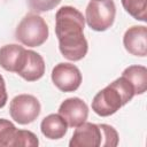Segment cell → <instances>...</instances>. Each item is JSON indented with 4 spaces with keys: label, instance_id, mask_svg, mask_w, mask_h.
<instances>
[{
    "label": "cell",
    "instance_id": "obj_12",
    "mask_svg": "<svg viewBox=\"0 0 147 147\" xmlns=\"http://www.w3.org/2000/svg\"><path fill=\"white\" fill-rule=\"evenodd\" d=\"M41 133L51 140H57L65 136L68 124L60 114H49L40 123Z\"/></svg>",
    "mask_w": 147,
    "mask_h": 147
},
{
    "label": "cell",
    "instance_id": "obj_6",
    "mask_svg": "<svg viewBox=\"0 0 147 147\" xmlns=\"http://www.w3.org/2000/svg\"><path fill=\"white\" fill-rule=\"evenodd\" d=\"M52 80L62 92H75L82 84L80 70L72 63H57L52 70Z\"/></svg>",
    "mask_w": 147,
    "mask_h": 147
},
{
    "label": "cell",
    "instance_id": "obj_8",
    "mask_svg": "<svg viewBox=\"0 0 147 147\" xmlns=\"http://www.w3.org/2000/svg\"><path fill=\"white\" fill-rule=\"evenodd\" d=\"M59 114L64 118L68 126L77 127L86 122L88 107L80 98H68L59 107Z\"/></svg>",
    "mask_w": 147,
    "mask_h": 147
},
{
    "label": "cell",
    "instance_id": "obj_5",
    "mask_svg": "<svg viewBox=\"0 0 147 147\" xmlns=\"http://www.w3.org/2000/svg\"><path fill=\"white\" fill-rule=\"evenodd\" d=\"M41 106L39 100L31 94H18L9 105L10 117L21 125L30 124L40 115Z\"/></svg>",
    "mask_w": 147,
    "mask_h": 147
},
{
    "label": "cell",
    "instance_id": "obj_13",
    "mask_svg": "<svg viewBox=\"0 0 147 147\" xmlns=\"http://www.w3.org/2000/svg\"><path fill=\"white\" fill-rule=\"evenodd\" d=\"M123 77H125L133 86L134 94H144L147 90V69L144 65H130L124 69Z\"/></svg>",
    "mask_w": 147,
    "mask_h": 147
},
{
    "label": "cell",
    "instance_id": "obj_15",
    "mask_svg": "<svg viewBox=\"0 0 147 147\" xmlns=\"http://www.w3.org/2000/svg\"><path fill=\"white\" fill-rule=\"evenodd\" d=\"M17 127L8 119L0 118V146L13 147Z\"/></svg>",
    "mask_w": 147,
    "mask_h": 147
},
{
    "label": "cell",
    "instance_id": "obj_11",
    "mask_svg": "<svg viewBox=\"0 0 147 147\" xmlns=\"http://www.w3.org/2000/svg\"><path fill=\"white\" fill-rule=\"evenodd\" d=\"M45 74V61L42 56L31 49H28L26 59L21 68V70L17 72L18 76H21L26 82H36L40 79Z\"/></svg>",
    "mask_w": 147,
    "mask_h": 147
},
{
    "label": "cell",
    "instance_id": "obj_9",
    "mask_svg": "<svg viewBox=\"0 0 147 147\" xmlns=\"http://www.w3.org/2000/svg\"><path fill=\"white\" fill-rule=\"evenodd\" d=\"M123 45L130 54L145 57L147 55V28L145 25L129 28L123 36Z\"/></svg>",
    "mask_w": 147,
    "mask_h": 147
},
{
    "label": "cell",
    "instance_id": "obj_7",
    "mask_svg": "<svg viewBox=\"0 0 147 147\" xmlns=\"http://www.w3.org/2000/svg\"><path fill=\"white\" fill-rule=\"evenodd\" d=\"M102 130L100 124L84 122L75 130L69 141L70 147H101Z\"/></svg>",
    "mask_w": 147,
    "mask_h": 147
},
{
    "label": "cell",
    "instance_id": "obj_10",
    "mask_svg": "<svg viewBox=\"0 0 147 147\" xmlns=\"http://www.w3.org/2000/svg\"><path fill=\"white\" fill-rule=\"evenodd\" d=\"M28 49L16 44L5 45L0 48V65L9 72H18L26 59Z\"/></svg>",
    "mask_w": 147,
    "mask_h": 147
},
{
    "label": "cell",
    "instance_id": "obj_14",
    "mask_svg": "<svg viewBox=\"0 0 147 147\" xmlns=\"http://www.w3.org/2000/svg\"><path fill=\"white\" fill-rule=\"evenodd\" d=\"M122 6L133 18L146 22L147 21V0H121Z\"/></svg>",
    "mask_w": 147,
    "mask_h": 147
},
{
    "label": "cell",
    "instance_id": "obj_18",
    "mask_svg": "<svg viewBox=\"0 0 147 147\" xmlns=\"http://www.w3.org/2000/svg\"><path fill=\"white\" fill-rule=\"evenodd\" d=\"M60 2L61 0H28L30 8L37 13L49 11L54 9Z\"/></svg>",
    "mask_w": 147,
    "mask_h": 147
},
{
    "label": "cell",
    "instance_id": "obj_1",
    "mask_svg": "<svg viewBox=\"0 0 147 147\" xmlns=\"http://www.w3.org/2000/svg\"><path fill=\"white\" fill-rule=\"evenodd\" d=\"M85 17L71 6L61 7L55 15V34L61 54L69 61H79L87 54L88 44L84 37Z\"/></svg>",
    "mask_w": 147,
    "mask_h": 147
},
{
    "label": "cell",
    "instance_id": "obj_3",
    "mask_svg": "<svg viewBox=\"0 0 147 147\" xmlns=\"http://www.w3.org/2000/svg\"><path fill=\"white\" fill-rule=\"evenodd\" d=\"M49 30L45 20L38 14H28L18 23L15 38L28 47L41 46L48 39Z\"/></svg>",
    "mask_w": 147,
    "mask_h": 147
},
{
    "label": "cell",
    "instance_id": "obj_19",
    "mask_svg": "<svg viewBox=\"0 0 147 147\" xmlns=\"http://www.w3.org/2000/svg\"><path fill=\"white\" fill-rule=\"evenodd\" d=\"M8 100V94L6 91V83L3 77L0 75V108H3L7 103Z\"/></svg>",
    "mask_w": 147,
    "mask_h": 147
},
{
    "label": "cell",
    "instance_id": "obj_4",
    "mask_svg": "<svg viewBox=\"0 0 147 147\" xmlns=\"http://www.w3.org/2000/svg\"><path fill=\"white\" fill-rule=\"evenodd\" d=\"M116 7L113 0H91L85 10L87 25L94 31H106L115 21Z\"/></svg>",
    "mask_w": 147,
    "mask_h": 147
},
{
    "label": "cell",
    "instance_id": "obj_2",
    "mask_svg": "<svg viewBox=\"0 0 147 147\" xmlns=\"http://www.w3.org/2000/svg\"><path fill=\"white\" fill-rule=\"evenodd\" d=\"M134 95L131 83L121 76L94 95L92 110L101 117H108L131 101Z\"/></svg>",
    "mask_w": 147,
    "mask_h": 147
},
{
    "label": "cell",
    "instance_id": "obj_17",
    "mask_svg": "<svg viewBox=\"0 0 147 147\" xmlns=\"http://www.w3.org/2000/svg\"><path fill=\"white\" fill-rule=\"evenodd\" d=\"M102 130V145L101 147H116L119 141L117 131L108 124H100Z\"/></svg>",
    "mask_w": 147,
    "mask_h": 147
},
{
    "label": "cell",
    "instance_id": "obj_16",
    "mask_svg": "<svg viewBox=\"0 0 147 147\" xmlns=\"http://www.w3.org/2000/svg\"><path fill=\"white\" fill-rule=\"evenodd\" d=\"M38 145H39V140L33 132L17 129L16 137L13 142V147H37Z\"/></svg>",
    "mask_w": 147,
    "mask_h": 147
}]
</instances>
